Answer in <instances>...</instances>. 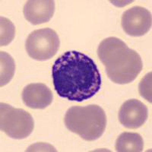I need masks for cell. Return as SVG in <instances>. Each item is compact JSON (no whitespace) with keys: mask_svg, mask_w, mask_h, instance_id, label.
Segmentation results:
<instances>
[{"mask_svg":"<svg viewBox=\"0 0 152 152\" xmlns=\"http://www.w3.org/2000/svg\"><path fill=\"white\" fill-rule=\"evenodd\" d=\"M22 100L24 104L31 109H45L52 104L53 95L44 84L33 83L24 87Z\"/></svg>","mask_w":152,"mask_h":152,"instance_id":"9","label":"cell"},{"mask_svg":"<svg viewBox=\"0 0 152 152\" xmlns=\"http://www.w3.org/2000/svg\"><path fill=\"white\" fill-rule=\"evenodd\" d=\"M59 46V36L51 28H42L32 31L25 43L28 56L38 61L51 59L57 53Z\"/></svg>","mask_w":152,"mask_h":152,"instance_id":"5","label":"cell"},{"mask_svg":"<svg viewBox=\"0 0 152 152\" xmlns=\"http://www.w3.org/2000/svg\"><path fill=\"white\" fill-rule=\"evenodd\" d=\"M118 117L119 123L125 128L136 129L146 122L148 117V110L147 106L140 100L130 99L120 107Z\"/></svg>","mask_w":152,"mask_h":152,"instance_id":"7","label":"cell"},{"mask_svg":"<svg viewBox=\"0 0 152 152\" xmlns=\"http://www.w3.org/2000/svg\"><path fill=\"white\" fill-rule=\"evenodd\" d=\"M54 12L55 2L53 0H29L23 8V13L26 20L34 25L50 21Z\"/></svg>","mask_w":152,"mask_h":152,"instance_id":"8","label":"cell"},{"mask_svg":"<svg viewBox=\"0 0 152 152\" xmlns=\"http://www.w3.org/2000/svg\"><path fill=\"white\" fill-rule=\"evenodd\" d=\"M0 24V46L4 47L9 45L14 40L15 28L13 23L6 18L1 17Z\"/></svg>","mask_w":152,"mask_h":152,"instance_id":"12","label":"cell"},{"mask_svg":"<svg viewBox=\"0 0 152 152\" xmlns=\"http://www.w3.org/2000/svg\"><path fill=\"white\" fill-rule=\"evenodd\" d=\"M116 151L140 152L143 151L144 141L138 133L123 132L116 139L115 145Z\"/></svg>","mask_w":152,"mask_h":152,"instance_id":"10","label":"cell"},{"mask_svg":"<svg viewBox=\"0 0 152 152\" xmlns=\"http://www.w3.org/2000/svg\"><path fill=\"white\" fill-rule=\"evenodd\" d=\"M121 24L125 33L129 36H143L146 34L151 28V14L145 8L134 6L123 13Z\"/></svg>","mask_w":152,"mask_h":152,"instance_id":"6","label":"cell"},{"mask_svg":"<svg viewBox=\"0 0 152 152\" xmlns=\"http://www.w3.org/2000/svg\"><path fill=\"white\" fill-rule=\"evenodd\" d=\"M0 86L3 87L10 82L15 72V64L12 56L7 53L0 52Z\"/></svg>","mask_w":152,"mask_h":152,"instance_id":"11","label":"cell"},{"mask_svg":"<svg viewBox=\"0 0 152 152\" xmlns=\"http://www.w3.org/2000/svg\"><path fill=\"white\" fill-rule=\"evenodd\" d=\"M97 52L108 78L114 83H131L142 72L143 64L140 55L119 38L110 37L104 39Z\"/></svg>","mask_w":152,"mask_h":152,"instance_id":"2","label":"cell"},{"mask_svg":"<svg viewBox=\"0 0 152 152\" xmlns=\"http://www.w3.org/2000/svg\"><path fill=\"white\" fill-rule=\"evenodd\" d=\"M34 128V122L29 113L1 103L0 129L8 136L14 139H24L31 135Z\"/></svg>","mask_w":152,"mask_h":152,"instance_id":"4","label":"cell"},{"mask_svg":"<svg viewBox=\"0 0 152 152\" xmlns=\"http://www.w3.org/2000/svg\"><path fill=\"white\" fill-rule=\"evenodd\" d=\"M151 72L148 73L141 80L139 86H138V91L139 94L143 98L148 100L149 103L152 102L151 97Z\"/></svg>","mask_w":152,"mask_h":152,"instance_id":"13","label":"cell"},{"mask_svg":"<svg viewBox=\"0 0 152 152\" xmlns=\"http://www.w3.org/2000/svg\"><path fill=\"white\" fill-rule=\"evenodd\" d=\"M64 123L69 131L84 140L92 142L104 134L107 126V116L104 110L96 104L75 106L66 113Z\"/></svg>","mask_w":152,"mask_h":152,"instance_id":"3","label":"cell"},{"mask_svg":"<svg viewBox=\"0 0 152 152\" xmlns=\"http://www.w3.org/2000/svg\"><path fill=\"white\" fill-rule=\"evenodd\" d=\"M52 77L58 95L71 101L91 98L101 87V75L94 61L75 50L67 51L55 61Z\"/></svg>","mask_w":152,"mask_h":152,"instance_id":"1","label":"cell"}]
</instances>
